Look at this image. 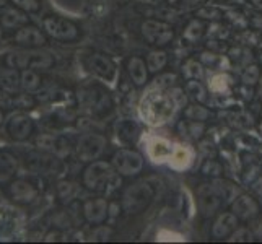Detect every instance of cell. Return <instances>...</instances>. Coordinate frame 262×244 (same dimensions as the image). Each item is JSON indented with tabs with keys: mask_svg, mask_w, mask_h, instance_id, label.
I'll list each match as a JSON object with an SVG mask.
<instances>
[{
	"mask_svg": "<svg viewBox=\"0 0 262 244\" xmlns=\"http://www.w3.org/2000/svg\"><path fill=\"white\" fill-rule=\"evenodd\" d=\"M176 107L178 106L174 104L171 95H166L161 88L158 90L153 88V90H148L145 96L142 98L139 111L143 121L148 125L157 127V125L166 124L171 117H173Z\"/></svg>",
	"mask_w": 262,
	"mask_h": 244,
	"instance_id": "cell-1",
	"label": "cell"
},
{
	"mask_svg": "<svg viewBox=\"0 0 262 244\" xmlns=\"http://www.w3.org/2000/svg\"><path fill=\"white\" fill-rule=\"evenodd\" d=\"M4 67H10L16 70H26V69H34V70H48L51 69L56 60H54L52 54L48 51L38 49H26L20 48L15 51H8L4 59H2Z\"/></svg>",
	"mask_w": 262,
	"mask_h": 244,
	"instance_id": "cell-2",
	"label": "cell"
},
{
	"mask_svg": "<svg viewBox=\"0 0 262 244\" xmlns=\"http://www.w3.org/2000/svg\"><path fill=\"white\" fill-rule=\"evenodd\" d=\"M23 166L36 176H54L64 171V161L62 158L44 151L38 147L28 150L23 155Z\"/></svg>",
	"mask_w": 262,
	"mask_h": 244,
	"instance_id": "cell-3",
	"label": "cell"
},
{
	"mask_svg": "<svg viewBox=\"0 0 262 244\" xmlns=\"http://www.w3.org/2000/svg\"><path fill=\"white\" fill-rule=\"evenodd\" d=\"M78 104L82 111L92 116L104 114L111 107V99L103 88L98 85H88L78 90Z\"/></svg>",
	"mask_w": 262,
	"mask_h": 244,
	"instance_id": "cell-4",
	"label": "cell"
},
{
	"mask_svg": "<svg viewBox=\"0 0 262 244\" xmlns=\"http://www.w3.org/2000/svg\"><path fill=\"white\" fill-rule=\"evenodd\" d=\"M113 183H116V176L113 166L106 161H92L83 171V184L90 191L101 192L106 191Z\"/></svg>",
	"mask_w": 262,
	"mask_h": 244,
	"instance_id": "cell-5",
	"label": "cell"
},
{
	"mask_svg": "<svg viewBox=\"0 0 262 244\" xmlns=\"http://www.w3.org/2000/svg\"><path fill=\"white\" fill-rule=\"evenodd\" d=\"M42 30L49 38L56 39V41H62V42H72L80 38V30L78 26L67 20V18L62 16H56V15H49L42 18Z\"/></svg>",
	"mask_w": 262,
	"mask_h": 244,
	"instance_id": "cell-6",
	"label": "cell"
},
{
	"mask_svg": "<svg viewBox=\"0 0 262 244\" xmlns=\"http://www.w3.org/2000/svg\"><path fill=\"white\" fill-rule=\"evenodd\" d=\"M41 191L30 178H15L7 184V197L20 205H30L38 201Z\"/></svg>",
	"mask_w": 262,
	"mask_h": 244,
	"instance_id": "cell-7",
	"label": "cell"
},
{
	"mask_svg": "<svg viewBox=\"0 0 262 244\" xmlns=\"http://www.w3.org/2000/svg\"><path fill=\"white\" fill-rule=\"evenodd\" d=\"M34 129H36L34 119L25 111L15 113L5 121V134L13 142H18V143L28 142L33 137Z\"/></svg>",
	"mask_w": 262,
	"mask_h": 244,
	"instance_id": "cell-8",
	"label": "cell"
},
{
	"mask_svg": "<svg viewBox=\"0 0 262 244\" xmlns=\"http://www.w3.org/2000/svg\"><path fill=\"white\" fill-rule=\"evenodd\" d=\"M106 147V139L101 134L96 132H86L80 137L77 143V157L82 161H95L103 155Z\"/></svg>",
	"mask_w": 262,
	"mask_h": 244,
	"instance_id": "cell-9",
	"label": "cell"
},
{
	"mask_svg": "<svg viewBox=\"0 0 262 244\" xmlns=\"http://www.w3.org/2000/svg\"><path fill=\"white\" fill-rule=\"evenodd\" d=\"M44 30H39L38 26L33 25H25L21 28H18L13 31L12 41L16 44L18 48H26V49H38L46 46L48 38Z\"/></svg>",
	"mask_w": 262,
	"mask_h": 244,
	"instance_id": "cell-10",
	"label": "cell"
},
{
	"mask_svg": "<svg viewBox=\"0 0 262 244\" xmlns=\"http://www.w3.org/2000/svg\"><path fill=\"white\" fill-rule=\"evenodd\" d=\"M153 197L151 187L145 183H139L129 187L124 194V209L129 213L143 210Z\"/></svg>",
	"mask_w": 262,
	"mask_h": 244,
	"instance_id": "cell-11",
	"label": "cell"
},
{
	"mask_svg": "<svg viewBox=\"0 0 262 244\" xmlns=\"http://www.w3.org/2000/svg\"><path fill=\"white\" fill-rule=\"evenodd\" d=\"M34 145L44 151L52 153V155H56L59 158L69 157L72 151L70 142L64 135H56V134H39L34 140Z\"/></svg>",
	"mask_w": 262,
	"mask_h": 244,
	"instance_id": "cell-12",
	"label": "cell"
},
{
	"mask_svg": "<svg viewBox=\"0 0 262 244\" xmlns=\"http://www.w3.org/2000/svg\"><path fill=\"white\" fill-rule=\"evenodd\" d=\"M113 165L119 174L134 176L142 169L143 161H142V157L139 155V153L130 151V150H121L114 155Z\"/></svg>",
	"mask_w": 262,
	"mask_h": 244,
	"instance_id": "cell-13",
	"label": "cell"
},
{
	"mask_svg": "<svg viewBox=\"0 0 262 244\" xmlns=\"http://www.w3.org/2000/svg\"><path fill=\"white\" fill-rule=\"evenodd\" d=\"M142 33L143 36L151 42V44H163L169 42L173 39V30L169 28L168 25L161 23V21H147L142 26Z\"/></svg>",
	"mask_w": 262,
	"mask_h": 244,
	"instance_id": "cell-14",
	"label": "cell"
},
{
	"mask_svg": "<svg viewBox=\"0 0 262 244\" xmlns=\"http://www.w3.org/2000/svg\"><path fill=\"white\" fill-rule=\"evenodd\" d=\"M30 23V16L26 12L20 10V8L16 7H4L2 10H0V26H2L4 30H18L21 28V26L28 25Z\"/></svg>",
	"mask_w": 262,
	"mask_h": 244,
	"instance_id": "cell-15",
	"label": "cell"
},
{
	"mask_svg": "<svg viewBox=\"0 0 262 244\" xmlns=\"http://www.w3.org/2000/svg\"><path fill=\"white\" fill-rule=\"evenodd\" d=\"M88 69L92 70L95 75L101 77L103 80H107V81L114 80V77H116L114 62L110 57L103 56V54H93V56H90Z\"/></svg>",
	"mask_w": 262,
	"mask_h": 244,
	"instance_id": "cell-16",
	"label": "cell"
},
{
	"mask_svg": "<svg viewBox=\"0 0 262 244\" xmlns=\"http://www.w3.org/2000/svg\"><path fill=\"white\" fill-rule=\"evenodd\" d=\"M18 158L12 151L0 150V186H7L18 174Z\"/></svg>",
	"mask_w": 262,
	"mask_h": 244,
	"instance_id": "cell-17",
	"label": "cell"
},
{
	"mask_svg": "<svg viewBox=\"0 0 262 244\" xmlns=\"http://www.w3.org/2000/svg\"><path fill=\"white\" fill-rule=\"evenodd\" d=\"M83 215L90 223H101L107 216V202L104 198H90L83 204Z\"/></svg>",
	"mask_w": 262,
	"mask_h": 244,
	"instance_id": "cell-18",
	"label": "cell"
},
{
	"mask_svg": "<svg viewBox=\"0 0 262 244\" xmlns=\"http://www.w3.org/2000/svg\"><path fill=\"white\" fill-rule=\"evenodd\" d=\"M219 194H216L215 187L204 184L199 189V207L205 216L212 215L216 209H219Z\"/></svg>",
	"mask_w": 262,
	"mask_h": 244,
	"instance_id": "cell-19",
	"label": "cell"
},
{
	"mask_svg": "<svg viewBox=\"0 0 262 244\" xmlns=\"http://www.w3.org/2000/svg\"><path fill=\"white\" fill-rule=\"evenodd\" d=\"M0 88L5 90L7 93L16 95L21 92V75L20 70L4 67L0 69Z\"/></svg>",
	"mask_w": 262,
	"mask_h": 244,
	"instance_id": "cell-20",
	"label": "cell"
},
{
	"mask_svg": "<svg viewBox=\"0 0 262 244\" xmlns=\"http://www.w3.org/2000/svg\"><path fill=\"white\" fill-rule=\"evenodd\" d=\"M148 157L155 161V163H163L166 160H171V157H173V145L165 140V139H153L150 143H148Z\"/></svg>",
	"mask_w": 262,
	"mask_h": 244,
	"instance_id": "cell-21",
	"label": "cell"
},
{
	"mask_svg": "<svg viewBox=\"0 0 262 244\" xmlns=\"http://www.w3.org/2000/svg\"><path fill=\"white\" fill-rule=\"evenodd\" d=\"M20 75H21V92L36 95L42 90V77L39 74V70L26 69L20 72Z\"/></svg>",
	"mask_w": 262,
	"mask_h": 244,
	"instance_id": "cell-22",
	"label": "cell"
},
{
	"mask_svg": "<svg viewBox=\"0 0 262 244\" xmlns=\"http://www.w3.org/2000/svg\"><path fill=\"white\" fill-rule=\"evenodd\" d=\"M233 212L236 216H239V218L248 220L257 213V205L251 197L241 195L239 198H236V202L233 204Z\"/></svg>",
	"mask_w": 262,
	"mask_h": 244,
	"instance_id": "cell-23",
	"label": "cell"
},
{
	"mask_svg": "<svg viewBox=\"0 0 262 244\" xmlns=\"http://www.w3.org/2000/svg\"><path fill=\"white\" fill-rule=\"evenodd\" d=\"M236 227V215L231 213H223L219 220L213 225V236L215 238H223Z\"/></svg>",
	"mask_w": 262,
	"mask_h": 244,
	"instance_id": "cell-24",
	"label": "cell"
},
{
	"mask_svg": "<svg viewBox=\"0 0 262 244\" xmlns=\"http://www.w3.org/2000/svg\"><path fill=\"white\" fill-rule=\"evenodd\" d=\"M129 74L130 78L135 85H143L147 81V67H145V62L139 57H132L129 60Z\"/></svg>",
	"mask_w": 262,
	"mask_h": 244,
	"instance_id": "cell-25",
	"label": "cell"
},
{
	"mask_svg": "<svg viewBox=\"0 0 262 244\" xmlns=\"http://www.w3.org/2000/svg\"><path fill=\"white\" fill-rule=\"evenodd\" d=\"M116 132H117V137L125 140V142H130L135 139V135L139 132L137 124L130 119H122L116 124Z\"/></svg>",
	"mask_w": 262,
	"mask_h": 244,
	"instance_id": "cell-26",
	"label": "cell"
},
{
	"mask_svg": "<svg viewBox=\"0 0 262 244\" xmlns=\"http://www.w3.org/2000/svg\"><path fill=\"white\" fill-rule=\"evenodd\" d=\"M192 161V151L186 148V147H178L173 151V157H171V166L176 169H184L191 165Z\"/></svg>",
	"mask_w": 262,
	"mask_h": 244,
	"instance_id": "cell-27",
	"label": "cell"
},
{
	"mask_svg": "<svg viewBox=\"0 0 262 244\" xmlns=\"http://www.w3.org/2000/svg\"><path fill=\"white\" fill-rule=\"evenodd\" d=\"M78 194V187L74 183H69V181H60L57 184V195L64 204L70 202L72 198H75Z\"/></svg>",
	"mask_w": 262,
	"mask_h": 244,
	"instance_id": "cell-28",
	"label": "cell"
},
{
	"mask_svg": "<svg viewBox=\"0 0 262 244\" xmlns=\"http://www.w3.org/2000/svg\"><path fill=\"white\" fill-rule=\"evenodd\" d=\"M36 106V98L31 93H26V92H20L13 95V107H18L20 111H28L33 109Z\"/></svg>",
	"mask_w": 262,
	"mask_h": 244,
	"instance_id": "cell-29",
	"label": "cell"
},
{
	"mask_svg": "<svg viewBox=\"0 0 262 244\" xmlns=\"http://www.w3.org/2000/svg\"><path fill=\"white\" fill-rule=\"evenodd\" d=\"M213 187H215L216 194H219V197L225 198V202H230L231 198H234L238 194V189L234 187L233 184L227 183V181H215Z\"/></svg>",
	"mask_w": 262,
	"mask_h": 244,
	"instance_id": "cell-30",
	"label": "cell"
},
{
	"mask_svg": "<svg viewBox=\"0 0 262 244\" xmlns=\"http://www.w3.org/2000/svg\"><path fill=\"white\" fill-rule=\"evenodd\" d=\"M8 2L28 15H38L41 12V0H8Z\"/></svg>",
	"mask_w": 262,
	"mask_h": 244,
	"instance_id": "cell-31",
	"label": "cell"
},
{
	"mask_svg": "<svg viewBox=\"0 0 262 244\" xmlns=\"http://www.w3.org/2000/svg\"><path fill=\"white\" fill-rule=\"evenodd\" d=\"M166 64V54L161 51H153L150 52V56L147 59V65L151 72H157L160 69H163Z\"/></svg>",
	"mask_w": 262,
	"mask_h": 244,
	"instance_id": "cell-32",
	"label": "cell"
},
{
	"mask_svg": "<svg viewBox=\"0 0 262 244\" xmlns=\"http://www.w3.org/2000/svg\"><path fill=\"white\" fill-rule=\"evenodd\" d=\"M187 95H191V98L197 99V101H204L205 99V92H204V88L199 81H189L187 83Z\"/></svg>",
	"mask_w": 262,
	"mask_h": 244,
	"instance_id": "cell-33",
	"label": "cell"
},
{
	"mask_svg": "<svg viewBox=\"0 0 262 244\" xmlns=\"http://www.w3.org/2000/svg\"><path fill=\"white\" fill-rule=\"evenodd\" d=\"M230 78L228 77H225V75H215L210 81V88L213 90V92L216 93H223L225 90H227L228 83H230Z\"/></svg>",
	"mask_w": 262,
	"mask_h": 244,
	"instance_id": "cell-34",
	"label": "cell"
},
{
	"mask_svg": "<svg viewBox=\"0 0 262 244\" xmlns=\"http://www.w3.org/2000/svg\"><path fill=\"white\" fill-rule=\"evenodd\" d=\"M202 23H199V21H192L191 25L187 26V30H186V33H184V36H186V39H189V41H195V39H199L201 38V34H202Z\"/></svg>",
	"mask_w": 262,
	"mask_h": 244,
	"instance_id": "cell-35",
	"label": "cell"
},
{
	"mask_svg": "<svg viewBox=\"0 0 262 244\" xmlns=\"http://www.w3.org/2000/svg\"><path fill=\"white\" fill-rule=\"evenodd\" d=\"M183 72H184V75L187 78H201L202 77V69L194 60L187 62V64L184 65V69H183Z\"/></svg>",
	"mask_w": 262,
	"mask_h": 244,
	"instance_id": "cell-36",
	"label": "cell"
},
{
	"mask_svg": "<svg viewBox=\"0 0 262 244\" xmlns=\"http://www.w3.org/2000/svg\"><path fill=\"white\" fill-rule=\"evenodd\" d=\"M259 78V69L256 65H249L245 74H243V81H245L246 85H254Z\"/></svg>",
	"mask_w": 262,
	"mask_h": 244,
	"instance_id": "cell-37",
	"label": "cell"
},
{
	"mask_svg": "<svg viewBox=\"0 0 262 244\" xmlns=\"http://www.w3.org/2000/svg\"><path fill=\"white\" fill-rule=\"evenodd\" d=\"M13 107V95L7 93L0 88V109H12Z\"/></svg>",
	"mask_w": 262,
	"mask_h": 244,
	"instance_id": "cell-38",
	"label": "cell"
},
{
	"mask_svg": "<svg viewBox=\"0 0 262 244\" xmlns=\"http://www.w3.org/2000/svg\"><path fill=\"white\" fill-rule=\"evenodd\" d=\"M186 114H187V117H192V119H195V121H202V119H205L207 116H209V113H207L204 107H199V106L189 107Z\"/></svg>",
	"mask_w": 262,
	"mask_h": 244,
	"instance_id": "cell-39",
	"label": "cell"
},
{
	"mask_svg": "<svg viewBox=\"0 0 262 244\" xmlns=\"http://www.w3.org/2000/svg\"><path fill=\"white\" fill-rule=\"evenodd\" d=\"M171 98H173V101L178 107H183L186 104V96H184L183 90H174V92H171Z\"/></svg>",
	"mask_w": 262,
	"mask_h": 244,
	"instance_id": "cell-40",
	"label": "cell"
},
{
	"mask_svg": "<svg viewBox=\"0 0 262 244\" xmlns=\"http://www.w3.org/2000/svg\"><path fill=\"white\" fill-rule=\"evenodd\" d=\"M222 171V168H220V165L219 163H215V161H207L205 163V166H204V173L205 174H219Z\"/></svg>",
	"mask_w": 262,
	"mask_h": 244,
	"instance_id": "cell-41",
	"label": "cell"
},
{
	"mask_svg": "<svg viewBox=\"0 0 262 244\" xmlns=\"http://www.w3.org/2000/svg\"><path fill=\"white\" fill-rule=\"evenodd\" d=\"M251 239H252V234L249 230H238L231 238V241H251Z\"/></svg>",
	"mask_w": 262,
	"mask_h": 244,
	"instance_id": "cell-42",
	"label": "cell"
},
{
	"mask_svg": "<svg viewBox=\"0 0 262 244\" xmlns=\"http://www.w3.org/2000/svg\"><path fill=\"white\" fill-rule=\"evenodd\" d=\"M202 124H192V135H194V137H199V135H201V132H202Z\"/></svg>",
	"mask_w": 262,
	"mask_h": 244,
	"instance_id": "cell-43",
	"label": "cell"
},
{
	"mask_svg": "<svg viewBox=\"0 0 262 244\" xmlns=\"http://www.w3.org/2000/svg\"><path fill=\"white\" fill-rule=\"evenodd\" d=\"M254 191L262 197V179H259V181H257V184L254 186Z\"/></svg>",
	"mask_w": 262,
	"mask_h": 244,
	"instance_id": "cell-44",
	"label": "cell"
},
{
	"mask_svg": "<svg viewBox=\"0 0 262 244\" xmlns=\"http://www.w3.org/2000/svg\"><path fill=\"white\" fill-rule=\"evenodd\" d=\"M256 234L259 238H262V220L257 221V225H256Z\"/></svg>",
	"mask_w": 262,
	"mask_h": 244,
	"instance_id": "cell-45",
	"label": "cell"
},
{
	"mask_svg": "<svg viewBox=\"0 0 262 244\" xmlns=\"http://www.w3.org/2000/svg\"><path fill=\"white\" fill-rule=\"evenodd\" d=\"M173 2H179V4H195V2H199V0H173Z\"/></svg>",
	"mask_w": 262,
	"mask_h": 244,
	"instance_id": "cell-46",
	"label": "cell"
},
{
	"mask_svg": "<svg viewBox=\"0 0 262 244\" xmlns=\"http://www.w3.org/2000/svg\"><path fill=\"white\" fill-rule=\"evenodd\" d=\"M5 124V114H4V109H0V125Z\"/></svg>",
	"mask_w": 262,
	"mask_h": 244,
	"instance_id": "cell-47",
	"label": "cell"
},
{
	"mask_svg": "<svg viewBox=\"0 0 262 244\" xmlns=\"http://www.w3.org/2000/svg\"><path fill=\"white\" fill-rule=\"evenodd\" d=\"M8 5V0H0V10H2L4 7H7Z\"/></svg>",
	"mask_w": 262,
	"mask_h": 244,
	"instance_id": "cell-48",
	"label": "cell"
},
{
	"mask_svg": "<svg viewBox=\"0 0 262 244\" xmlns=\"http://www.w3.org/2000/svg\"><path fill=\"white\" fill-rule=\"evenodd\" d=\"M252 4H254L256 7H259V8H262V0H252Z\"/></svg>",
	"mask_w": 262,
	"mask_h": 244,
	"instance_id": "cell-49",
	"label": "cell"
},
{
	"mask_svg": "<svg viewBox=\"0 0 262 244\" xmlns=\"http://www.w3.org/2000/svg\"><path fill=\"white\" fill-rule=\"evenodd\" d=\"M2 42H4V28L0 26V44H2Z\"/></svg>",
	"mask_w": 262,
	"mask_h": 244,
	"instance_id": "cell-50",
	"label": "cell"
},
{
	"mask_svg": "<svg viewBox=\"0 0 262 244\" xmlns=\"http://www.w3.org/2000/svg\"><path fill=\"white\" fill-rule=\"evenodd\" d=\"M259 93H260V96H262V80H260V88H259Z\"/></svg>",
	"mask_w": 262,
	"mask_h": 244,
	"instance_id": "cell-51",
	"label": "cell"
}]
</instances>
